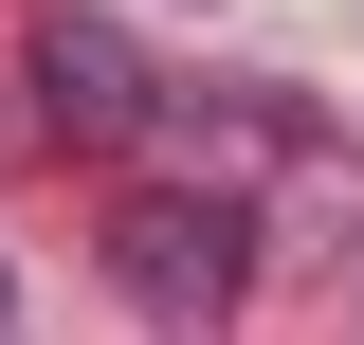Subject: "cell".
Returning a JSON list of instances; mask_svg holds the SVG:
<instances>
[{"instance_id":"cell-1","label":"cell","mask_w":364,"mask_h":345,"mask_svg":"<svg viewBox=\"0 0 364 345\" xmlns=\"http://www.w3.org/2000/svg\"><path fill=\"white\" fill-rule=\"evenodd\" d=\"M109 291L164 309V327H219V309L255 291V218H237L219 182H128V200H109Z\"/></svg>"},{"instance_id":"cell-2","label":"cell","mask_w":364,"mask_h":345,"mask_svg":"<svg viewBox=\"0 0 364 345\" xmlns=\"http://www.w3.org/2000/svg\"><path fill=\"white\" fill-rule=\"evenodd\" d=\"M18 73H37V128H73V146H146V128H164L146 37H128V18H91V0H37Z\"/></svg>"},{"instance_id":"cell-3","label":"cell","mask_w":364,"mask_h":345,"mask_svg":"<svg viewBox=\"0 0 364 345\" xmlns=\"http://www.w3.org/2000/svg\"><path fill=\"white\" fill-rule=\"evenodd\" d=\"M0 327H18V273H0Z\"/></svg>"}]
</instances>
